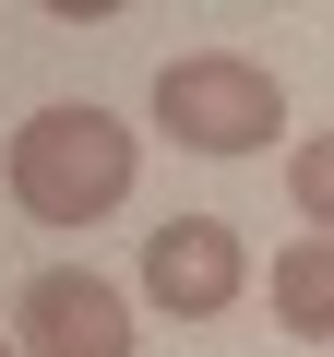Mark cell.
Segmentation results:
<instances>
[{
  "label": "cell",
  "instance_id": "3957f363",
  "mask_svg": "<svg viewBox=\"0 0 334 357\" xmlns=\"http://www.w3.org/2000/svg\"><path fill=\"white\" fill-rule=\"evenodd\" d=\"M239 286H251V250H239L227 215H167V227H143V298H155L167 321H215V310H239Z\"/></svg>",
  "mask_w": 334,
  "mask_h": 357
},
{
  "label": "cell",
  "instance_id": "7a4b0ae2",
  "mask_svg": "<svg viewBox=\"0 0 334 357\" xmlns=\"http://www.w3.org/2000/svg\"><path fill=\"white\" fill-rule=\"evenodd\" d=\"M155 131L191 143V155H263V143L286 131V96H275L263 60H239V48H191V60L155 72Z\"/></svg>",
  "mask_w": 334,
  "mask_h": 357
},
{
  "label": "cell",
  "instance_id": "5b68a950",
  "mask_svg": "<svg viewBox=\"0 0 334 357\" xmlns=\"http://www.w3.org/2000/svg\"><path fill=\"white\" fill-rule=\"evenodd\" d=\"M263 286H275V321L298 345H334V238H286Z\"/></svg>",
  "mask_w": 334,
  "mask_h": 357
},
{
  "label": "cell",
  "instance_id": "277c9868",
  "mask_svg": "<svg viewBox=\"0 0 334 357\" xmlns=\"http://www.w3.org/2000/svg\"><path fill=\"white\" fill-rule=\"evenodd\" d=\"M13 333H24V357H131V298L84 262H48L13 310Z\"/></svg>",
  "mask_w": 334,
  "mask_h": 357
},
{
  "label": "cell",
  "instance_id": "6da1fadb",
  "mask_svg": "<svg viewBox=\"0 0 334 357\" xmlns=\"http://www.w3.org/2000/svg\"><path fill=\"white\" fill-rule=\"evenodd\" d=\"M131 178H143V143L108 119V107H36L13 131V203L36 227H96L131 203Z\"/></svg>",
  "mask_w": 334,
  "mask_h": 357
},
{
  "label": "cell",
  "instance_id": "52a82bcc",
  "mask_svg": "<svg viewBox=\"0 0 334 357\" xmlns=\"http://www.w3.org/2000/svg\"><path fill=\"white\" fill-rule=\"evenodd\" d=\"M0 357H24V345H0Z\"/></svg>",
  "mask_w": 334,
  "mask_h": 357
},
{
  "label": "cell",
  "instance_id": "8992f818",
  "mask_svg": "<svg viewBox=\"0 0 334 357\" xmlns=\"http://www.w3.org/2000/svg\"><path fill=\"white\" fill-rule=\"evenodd\" d=\"M286 203L310 215V238H334V131H298L286 143Z\"/></svg>",
  "mask_w": 334,
  "mask_h": 357
}]
</instances>
